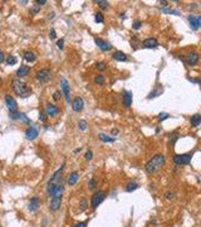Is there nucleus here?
Listing matches in <instances>:
<instances>
[{"mask_svg": "<svg viewBox=\"0 0 201 227\" xmlns=\"http://www.w3.org/2000/svg\"><path fill=\"white\" fill-rule=\"evenodd\" d=\"M16 62H18V59H16L15 56H9L6 58V63L9 66H14V64H16Z\"/></svg>", "mask_w": 201, "mask_h": 227, "instance_id": "473e14b6", "label": "nucleus"}, {"mask_svg": "<svg viewBox=\"0 0 201 227\" xmlns=\"http://www.w3.org/2000/svg\"><path fill=\"white\" fill-rule=\"evenodd\" d=\"M189 81L192 83H201V79H196V78H189Z\"/></svg>", "mask_w": 201, "mask_h": 227, "instance_id": "8fccbe9b", "label": "nucleus"}, {"mask_svg": "<svg viewBox=\"0 0 201 227\" xmlns=\"http://www.w3.org/2000/svg\"><path fill=\"white\" fill-rule=\"evenodd\" d=\"M138 187H140V184L137 183V182H128V183L126 184V190L127 192H133V190H136L138 189Z\"/></svg>", "mask_w": 201, "mask_h": 227, "instance_id": "a878e982", "label": "nucleus"}, {"mask_svg": "<svg viewBox=\"0 0 201 227\" xmlns=\"http://www.w3.org/2000/svg\"><path fill=\"white\" fill-rule=\"evenodd\" d=\"M191 125H192L194 127H196V126H199L200 124H201V115H199V114H195V115H192L191 116Z\"/></svg>", "mask_w": 201, "mask_h": 227, "instance_id": "393cba45", "label": "nucleus"}, {"mask_svg": "<svg viewBox=\"0 0 201 227\" xmlns=\"http://www.w3.org/2000/svg\"><path fill=\"white\" fill-rule=\"evenodd\" d=\"M57 46H58L59 49H63L64 48V39H59V41L57 42Z\"/></svg>", "mask_w": 201, "mask_h": 227, "instance_id": "a18cd8bd", "label": "nucleus"}, {"mask_svg": "<svg viewBox=\"0 0 201 227\" xmlns=\"http://www.w3.org/2000/svg\"><path fill=\"white\" fill-rule=\"evenodd\" d=\"M72 109L75 112H80L84 109V100L82 97H75V99L72 101Z\"/></svg>", "mask_w": 201, "mask_h": 227, "instance_id": "f8f14e48", "label": "nucleus"}, {"mask_svg": "<svg viewBox=\"0 0 201 227\" xmlns=\"http://www.w3.org/2000/svg\"><path fill=\"white\" fill-rule=\"evenodd\" d=\"M53 18H54V13H50L49 14V19H53Z\"/></svg>", "mask_w": 201, "mask_h": 227, "instance_id": "4d7b16f0", "label": "nucleus"}, {"mask_svg": "<svg viewBox=\"0 0 201 227\" xmlns=\"http://www.w3.org/2000/svg\"><path fill=\"white\" fill-rule=\"evenodd\" d=\"M178 137H180V135H178V132H177V131L172 132V134L170 135V143H171V144H175L176 141H177Z\"/></svg>", "mask_w": 201, "mask_h": 227, "instance_id": "72a5a7b5", "label": "nucleus"}, {"mask_svg": "<svg viewBox=\"0 0 201 227\" xmlns=\"http://www.w3.org/2000/svg\"><path fill=\"white\" fill-rule=\"evenodd\" d=\"M39 120H40V121H43V122H45L48 120V115L45 112H42V111H40V112H39Z\"/></svg>", "mask_w": 201, "mask_h": 227, "instance_id": "58836bf2", "label": "nucleus"}, {"mask_svg": "<svg viewBox=\"0 0 201 227\" xmlns=\"http://www.w3.org/2000/svg\"><path fill=\"white\" fill-rule=\"evenodd\" d=\"M38 135H39V131H38L37 127L30 126V127H28V129L25 130V137H26L28 140H34Z\"/></svg>", "mask_w": 201, "mask_h": 227, "instance_id": "2eb2a0df", "label": "nucleus"}, {"mask_svg": "<svg viewBox=\"0 0 201 227\" xmlns=\"http://www.w3.org/2000/svg\"><path fill=\"white\" fill-rule=\"evenodd\" d=\"M197 21H199V26H201V15L197 16Z\"/></svg>", "mask_w": 201, "mask_h": 227, "instance_id": "6e6d98bb", "label": "nucleus"}, {"mask_svg": "<svg viewBox=\"0 0 201 227\" xmlns=\"http://www.w3.org/2000/svg\"><path fill=\"white\" fill-rule=\"evenodd\" d=\"M161 93H162V88H156V90H153L152 92H150L148 93V96H147V99H155V97H157L160 96Z\"/></svg>", "mask_w": 201, "mask_h": 227, "instance_id": "bb28decb", "label": "nucleus"}, {"mask_svg": "<svg viewBox=\"0 0 201 227\" xmlns=\"http://www.w3.org/2000/svg\"><path fill=\"white\" fill-rule=\"evenodd\" d=\"M94 42L97 44V47L99 48L101 51H103V52H108V51H111V48H112V46H111L109 42H107V41H104V39H102V38L96 37Z\"/></svg>", "mask_w": 201, "mask_h": 227, "instance_id": "1a4fd4ad", "label": "nucleus"}, {"mask_svg": "<svg viewBox=\"0 0 201 227\" xmlns=\"http://www.w3.org/2000/svg\"><path fill=\"white\" fill-rule=\"evenodd\" d=\"M35 4H37V5H39V6H42V5H44V4H47V0H37V1H35Z\"/></svg>", "mask_w": 201, "mask_h": 227, "instance_id": "49530a36", "label": "nucleus"}, {"mask_svg": "<svg viewBox=\"0 0 201 227\" xmlns=\"http://www.w3.org/2000/svg\"><path fill=\"white\" fill-rule=\"evenodd\" d=\"M112 57H113V59H114V61H118V62H126V61H127V56L124 54L123 52H121V51H116V52H113Z\"/></svg>", "mask_w": 201, "mask_h": 227, "instance_id": "6ab92c4d", "label": "nucleus"}, {"mask_svg": "<svg viewBox=\"0 0 201 227\" xmlns=\"http://www.w3.org/2000/svg\"><path fill=\"white\" fill-rule=\"evenodd\" d=\"M132 100H133V97H132V92L131 91H123V96H122V104L124 107H131V105H132Z\"/></svg>", "mask_w": 201, "mask_h": 227, "instance_id": "4468645a", "label": "nucleus"}, {"mask_svg": "<svg viewBox=\"0 0 201 227\" xmlns=\"http://www.w3.org/2000/svg\"><path fill=\"white\" fill-rule=\"evenodd\" d=\"M80 151H82V148H78V149L74 150V154H78V153H80Z\"/></svg>", "mask_w": 201, "mask_h": 227, "instance_id": "5fc2aeb1", "label": "nucleus"}, {"mask_svg": "<svg viewBox=\"0 0 201 227\" xmlns=\"http://www.w3.org/2000/svg\"><path fill=\"white\" fill-rule=\"evenodd\" d=\"M84 158H86V160H92L93 159V153H92V150H87L86 151V155H84Z\"/></svg>", "mask_w": 201, "mask_h": 227, "instance_id": "a19ab883", "label": "nucleus"}, {"mask_svg": "<svg viewBox=\"0 0 201 227\" xmlns=\"http://www.w3.org/2000/svg\"><path fill=\"white\" fill-rule=\"evenodd\" d=\"M98 137H99V140H102L103 143H114L116 141L114 137L107 135V134H103V132H99V134H98Z\"/></svg>", "mask_w": 201, "mask_h": 227, "instance_id": "5701e85b", "label": "nucleus"}, {"mask_svg": "<svg viewBox=\"0 0 201 227\" xmlns=\"http://www.w3.org/2000/svg\"><path fill=\"white\" fill-rule=\"evenodd\" d=\"M200 59V56H199V53L197 52H190L189 54H187V58H186V63L189 64V66H195V64H197V62Z\"/></svg>", "mask_w": 201, "mask_h": 227, "instance_id": "ddd939ff", "label": "nucleus"}, {"mask_svg": "<svg viewBox=\"0 0 201 227\" xmlns=\"http://www.w3.org/2000/svg\"><path fill=\"white\" fill-rule=\"evenodd\" d=\"M63 170H64V164L59 169H58L54 174L50 177V179L48 180V183H47V192H48V194L50 195V197L53 195V192L55 190L57 187L62 184V179H63Z\"/></svg>", "mask_w": 201, "mask_h": 227, "instance_id": "7ed1b4c3", "label": "nucleus"}, {"mask_svg": "<svg viewBox=\"0 0 201 227\" xmlns=\"http://www.w3.org/2000/svg\"><path fill=\"white\" fill-rule=\"evenodd\" d=\"M5 104L8 106V109L10 112H15L18 111V104L16 101L14 100V97H11L10 95H5Z\"/></svg>", "mask_w": 201, "mask_h": 227, "instance_id": "9d476101", "label": "nucleus"}, {"mask_svg": "<svg viewBox=\"0 0 201 227\" xmlns=\"http://www.w3.org/2000/svg\"><path fill=\"white\" fill-rule=\"evenodd\" d=\"M49 38H50V39H55V38H57V33H55V29H54V28H52L50 32H49Z\"/></svg>", "mask_w": 201, "mask_h": 227, "instance_id": "c03bdc74", "label": "nucleus"}, {"mask_svg": "<svg viewBox=\"0 0 201 227\" xmlns=\"http://www.w3.org/2000/svg\"><path fill=\"white\" fill-rule=\"evenodd\" d=\"M39 204H40V201H39V198H38V197L30 198V201H29V203H28V210H29L30 212L37 211V210H38V207H39Z\"/></svg>", "mask_w": 201, "mask_h": 227, "instance_id": "f3484780", "label": "nucleus"}, {"mask_svg": "<svg viewBox=\"0 0 201 227\" xmlns=\"http://www.w3.org/2000/svg\"><path fill=\"white\" fill-rule=\"evenodd\" d=\"M60 112V109L58 107L57 105H53V104H47L45 105V114L48 115V116H57L58 114Z\"/></svg>", "mask_w": 201, "mask_h": 227, "instance_id": "9b49d317", "label": "nucleus"}, {"mask_svg": "<svg viewBox=\"0 0 201 227\" xmlns=\"http://www.w3.org/2000/svg\"><path fill=\"white\" fill-rule=\"evenodd\" d=\"M189 23H190V26L194 30H197L200 26H199V21H197V16L195 15H189Z\"/></svg>", "mask_w": 201, "mask_h": 227, "instance_id": "412c9836", "label": "nucleus"}, {"mask_svg": "<svg viewBox=\"0 0 201 227\" xmlns=\"http://www.w3.org/2000/svg\"><path fill=\"white\" fill-rule=\"evenodd\" d=\"M142 26V21L141 20H138V19H136L135 21H133V24H132V28L135 29V30H138Z\"/></svg>", "mask_w": 201, "mask_h": 227, "instance_id": "e433bc0d", "label": "nucleus"}, {"mask_svg": "<svg viewBox=\"0 0 201 227\" xmlns=\"http://www.w3.org/2000/svg\"><path fill=\"white\" fill-rule=\"evenodd\" d=\"M96 187H97V180L94 179V178H92V179L88 182V189L92 190V189H94Z\"/></svg>", "mask_w": 201, "mask_h": 227, "instance_id": "f704fd0d", "label": "nucleus"}, {"mask_svg": "<svg viewBox=\"0 0 201 227\" xmlns=\"http://www.w3.org/2000/svg\"><path fill=\"white\" fill-rule=\"evenodd\" d=\"M170 117V114H167V112H161L160 115H158V119L162 121V120H166V119H168Z\"/></svg>", "mask_w": 201, "mask_h": 227, "instance_id": "37998d69", "label": "nucleus"}, {"mask_svg": "<svg viewBox=\"0 0 201 227\" xmlns=\"http://www.w3.org/2000/svg\"><path fill=\"white\" fill-rule=\"evenodd\" d=\"M165 197H166L167 199H170V201H173V199H175V193L170 192V190H168V192L165 193Z\"/></svg>", "mask_w": 201, "mask_h": 227, "instance_id": "ea45409f", "label": "nucleus"}, {"mask_svg": "<svg viewBox=\"0 0 201 227\" xmlns=\"http://www.w3.org/2000/svg\"><path fill=\"white\" fill-rule=\"evenodd\" d=\"M79 208H80V211L82 212H84L88 208V203H87V199L84 198V197H82L80 198V201H79Z\"/></svg>", "mask_w": 201, "mask_h": 227, "instance_id": "cd10ccee", "label": "nucleus"}, {"mask_svg": "<svg viewBox=\"0 0 201 227\" xmlns=\"http://www.w3.org/2000/svg\"><path fill=\"white\" fill-rule=\"evenodd\" d=\"M11 88H13V91H14L15 95H18L19 97H23V99L30 96V93H32V88H30V86H28V83L21 81L20 78L13 79Z\"/></svg>", "mask_w": 201, "mask_h": 227, "instance_id": "f257e3e1", "label": "nucleus"}, {"mask_svg": "<svg viewBox=\"0 0 201 227\" xmlns=\"http://www.w3.org/2000/svg\"><path fill=\"white\" fill-rule=\"evenodd\" d=\"M60 87H62V91L64 93L65 101L68 102V104H70V86H69V82L67 81L65 77L60 78Z\"/></svg>", "mask_w": 201, "mask_h": 227, "instance_id": "0eeeda50", "label": "nucleus"}, {"mask_svg": "<svg viewBox=\"0 0 201 227\" xmlns=\"http://www.w3.org/2000/svg\"><path fill=\"white\" fill-rule=\"evenodd\" d=\"M142 46H143L145 48H157L158 47V41L156 38H147L143 41V43H142Z\"/></svg>", "mask_w": 201, "mask_h": 227, "instance_id": "dca6fc26", "label": "nucleus"}, {"mask_svg": "<svg viewBox=\"0 0 201 227\" xmlns=\"http://www.w3.org/2000/svg\"><path fill=\"white\" fill-rule=\"evenodd\" d=\"M4 61H5V56H4V52H3V51H0V64H1Z\"/></svg>", "mask_w": 201, "mask_h": 227, "instance_id": "09e8293b", "label": "nucleus"}, {"mask_svg": "<svg viewBox=\"0 0 201 227\" xmlns=\"http://www.w3.org/2000/svg\"><path fill=\"white\" fill-rule=\"evenodd\" d=\"M24 59L26 62H29V63H33V62H35V59H37V57H35V54L32 51H25L24 52Z\"/></svg>", "mask_w": 201, "mask_h": 227, "instance_id": "4be33fe9", "label": "nucleus"}, {"mask_svg": "<svg viewBox=\"0 0 201 227\" xmlns=\"http://www.w3.org/2000/svg\"><path fill=\"white\" fill-rule=\"evenodd\" d=\"M78 179H79V173H78V172H72V173L69 174V177H68V180H67V183H68L69 185H74V184L78 182Z\"/></svg>", "mask_w": 201, "mask_h": 227, "instance_id": "aec40b11", "label": "nucleus"}, {"mask_svg": "<svg viewBox=\"0 0 201 227\" xmlns=\"http://www.w3.org/2000/svg\"><path fill=\"white\" fill-rule=\"evenodd\" d=\"M39 10H40V6H39V5H37L35 8H33V13H34V14H37Z\"/></svg>", "mask_w": 201, "mask_h": 227, "instance_id": "3c124183", "label": "nucleus"}, {"mask_svg": "<svg viewBox=\"0 0 201 227\" xmlns=\"http://www.w3.org/2000/svg\"><path fill=\"white\" fill-rule=\"evenodd\" d=\"M75 227H87V221H84V222H78V223L75 225Z\"/></svg>", "mask_w": 201, "mask_h": 227, "instance_id": "de8ad7c7", "label": "nucleus"}, {"mask_svg": "<svg viewBox=\"0 0 201 227\" xmlns=\"http://www.w3.org/2000/svg\"><path fill=\"white\" fill-rule=\"evenodd\" d=\"M104 198H106V193L103 190H98V192H96L91 198V207L93 210H96V208L104 201Z\"/></svg>", "mask_w": 201, "mask_h": 227, "instance_id": "39448f33", "label": "nucleus"}, {"mask_svg": "<svg viewBox=\"0 0 201 227\" xmlns=\"http://www.w3.org/2000/svg\"><path fill=\"white\" fill-rule=\"evenodd\" d=\"M192 155H194V153L176 154L175 157H173V163H175L177 167H180V165H187V164H190L191 159H192Z\"/></svg>", "mask_w": 201, "mask_h": 227, "instance_id": "20e7f679", "label": "nucleus"}, {"mask_svg": "<svg viewBox=\"0 0 201 227\" xmlns=\"http://www.w3.org/2000/svg\"><path fill=\"white\" fill-rule=\"evenodd\" d=\"M29 72H30V67H29V66L21 64L20 68L16 71V76H18L19 78H21V77H25V76H28Z\"/></svg>", "mask_w": 201, "mask_h": 227, "instance_id": "a211bd4d", "label": "nucleus"}, {"mask_svg": "<svg viewBox=\"0 0 201 227\" xmlns=\"http://www.w3.org/2000/svg\"><path fill=\"white\" fill-rule=\"evenodd\" d=\"M96 4H98V6H99L101 9H103V10H107V9H108V5H109V3L106 1V0H98V1H96Z\"/></svg>", "mask_w": 201, "mask_h": 227, "instance_id": "c85d7f7f", "label": "nucleus"}, {"mask_svg": "<svg viewBox=\"0 0 201 227\" xmlns=\"http://www.w3.org/2000/svg\"><path fill=\"white\" fill-rule=\"evenodd\" d=\"M96 68L98 71H104L107 68V64L104 63V62H98V63L96 64Z\"/></svg>", "mask_w": 201, "mask_h": 227, "instance_id": "4c0bfd02", "label": "nucleus"}, {"mask_svg": "<svg viewBox=\"0 0 201 227\" xmlns=\"http://www.w3.org/2000/svg\"><path fill=\"white\" fill-rule=\"evenodd\" d=\"M60 97H62V92L60 91H55L54 93H53V99H54L55 101H59Z\"/></svg>", "mask_w": 201, "mask_h": 227, "instance_id": "79ce46f5", "label": "nucleus"}, {"mask_svg": "<svg viewBox=\"0 0 201 227\" xmlns=\"http://www.w3.org/2000/svg\"><path fill=\"white\" fill-rule=\"evenodd\" d=\"M19 120H21L24 124H28V125H30L32 124V120L30 119H28V116H26L25 114H23V112H20V115H19Z\"/></svg>", "mask_w": 201, "mask_h": 227, "instance_id": "7c9ffc66", "label": "nucleus"}, {"mask_svg": "<svg viewBox=\"0 0 201 227\" xmlns=\"http://www.w3.org/2000/svg\"><path fill=\"white\" fill-rule=\"evenodd\" d=\"M60 204H62V195H53L50 203H49V210L52 212H57L59 210Z\"/></svg>", "mask_w": 201, "mask_h": 227, "instance_id": "6e6552de", "label": "nucleus"}, {"mask_svg": "<svg viewBox=\"0 0 201 227\" xmlns=\"http://www.w3.org/2000/svg\"><path fill=\"white\" fill-rule=\"evenodd\" d=\"M94 21L96 23H103L104 21V16L102 13H96L94 14Z\"/></svg>", "mask_w": 201, "mask_h": 227, "instance_id": "2f4dec72", "label": "nucleus"}, {"mask_svg": "<svg viewBox=\"0 0 201 227\" xmlns=\"http://www.w3.org/2000/svg\"><path fill=\"white\" fill-rule=\"evenodd\" d=\"M160 4H161V5H162L163 8H166V6H167V1H165V0H162V1H160Z\"/></svg>", "mask_w": 201, "mask_h": 227, "instance_id": "603ef678", "label": "nucleus"}, {"mask_svg": "<svg viewBox=\"0 0 201 227\" xmlns=\"http://www.w3.org/2000/svg\"><path fill=\"white\" fill-rule=\"evenodd\" d=\"M87 126H88V124H87L86 120H79L78 121V127L80 129V130H86Z\"/></svg>", "mask_w": 201, "mask_h": 227, "instance_id": "c9c22d12", "label": "nucleus"}, {"mask_svg": "<svg viewBox=\"0 0 201 227\" xmlns=\"http://www.w3.org/2000/svg\"><path fill=\"white\" fill-rule=\"evenodd\" d=\"M94 83L98 84V86H103V84L106 83V77H104V74H102V73H98L94 76Z\"/></svg>", "mask_w": 201, "mask_h": 227, "instance_id": "b1692460", "label": "nucleus"}, {"mask_svg": "<svg viewBox=\"0 0 201 227\" xmlns=\"http://www.w3.org/2000/svg\"><path fill=\"white\" fill-rule=\"evenodd\" d=\"M165 162H166V158H165L163 154H156L155 157H152L146 163L145 170L148 173V174H152V173L157 172L161 167L165 165Z\"/></svg>", "mask_w": 201, "mask_h": 227, "instance_id": "f03ea898", "label": "nucleus"}, {"mask_svg": "<svg viewBox=\"0 0 201 227\" xmlns=\"http://www.w3.org/2000/svg\"><path fill=\"white\" fill-rule=\"evenodd\" d=\"M118 134V130H117V129H113V130H112V135H117Z\"/></svg>", "mask_w": 201, "mask_h": 227, "instance_id": "864d4df0", "label": "nucleus"}, {"mask_svg": "<svg viewBox=\"0 0 201 227\" xmlns=\"http://www.w3.org/2000/svg\"><path fill=\"white\" fill-rule=\"evenodd\" d=\"M162 13H165V14L180 15V11H178V10H175V9H168V8H163V9H162Z\"/></svg>", "mask_w": 201, "mask_h": 227, "instance_id": "c756f323", "label": "nucleus"}, {"mask_svg": "<svg viewBox=\"0 0 201 227\" xmlns=\"http://www.w3.org/2000/svg\"><path fill=\"white\" fill-rule=\"evenodd\" d=\"M35 78H37V81H39L40 83H47V82L50 81L52 72L49 69H47V68H43V69H40V71H38V72H37Z\"/></svg>", "mask_w": 201, "mask_h": 227, "instance_id": "423d86ee", "label": "nucleus"}]
</instances>
